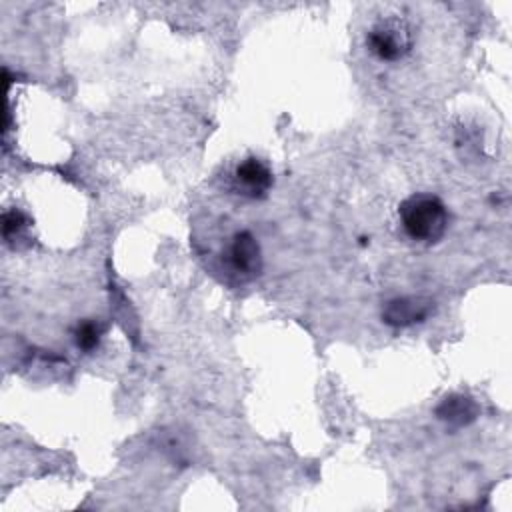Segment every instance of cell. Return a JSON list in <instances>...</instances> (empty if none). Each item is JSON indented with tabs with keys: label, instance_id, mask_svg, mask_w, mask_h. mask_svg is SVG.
I'll return each mask as SVG.
<instances>
[{
	"label": "cell",
	"instance_id": "2",
	"mask_svg": "<svg viewBox=\"0 0 512 512\" xmlns=\"http://www.w3.org/2000/svg\"><path fill=\"white\" fill-rule=\"evenodd\" d=\"M414 38L410 26L398 18L388 16L378 20L366 34L368 50L382 62H398L412 50Z\"/></svg>",
	"mask_w": 512,
	"mask_h": 512
},
{
	"label": "cell",
	"instance_id": "3",
	"mask_svg": "<svg viewBox=\"0 0 512 512\" xmlns=\"http://www.w3.org/2000/svg\"><path fill=\"white\" fill-rule=\"evenodd\" d=\"M226 258L232 272L244 280L256 278L262 272V250L254 234L248 230H238L232 236Z\"/></svg>",
	"mask_w": 512,
	"mask_h": 512
},
{
	"label": "cell",
	"instance_id": "5",
	"mask_svg": "<svg viewBox=\"0 0 512 512\" xmlns=\"http://www.w3.org/2000/svg\"><path fill=\"white\" fill-rule=\"evenodd\" d=\"M434 304L428 298L422 296H398L392 298L384 304L382 308V320L390 326L396 328H404V326H412L418 322H424L430 312H432Z\"/></svg>",
	"mask_w": 512,
	"mask_h": 512
},
{
	"label": "cell",
	"instance_id": "1",
	"mask_svg": "<svg viewBox=\"0 0 512 512\" xmlns=\"http://www.w3.org/2000/svg\"><path fill=\"white\" fill-rule=\"evenodd\" d=\"M404 232L422 244H436L448 228V210L434 194H412L398 206Z\"/></svg>",
	"mask_w": 512,
	"mask_h": 512
},
{
	"label": "cell",
	"instance_id": "8",
	"mask_svg": "<svg viewBox=\"0 0 512 512\" xmlns=\"http://www.w3.org/2000/svg\"><path fill=\"white\" fill-rule=\"evenodd\" d=\"M24 224H26V216L22 212H18V210L4 212V216H2V234H4V238H10L12 234L20 232Z\"/></svg>",
	"mask_w": 512,
	"mask_h": 512
},
{
	"label": "cell",
	"instance_id": "7",
	"mask_svg": "<svg viewBox=\"0 0 512 512\" xmlns=\"http://www.w3.org/2000/svg\"><path fill=\"white\" fill-rule=\"evenodd\" d=\"M100 340H102V326L98 322L86 320L74 328V342L84 352H92L94 348H98Z\"/></svg>",
	"mask_w": 512,
	"mask_h": 512
},
{
	"label": "cell",
	"instance_id": "6",
	"mask_svg": "<svg viewBox=\"0 0 512 512\" xmlns=\"http://www.w3.org/2000/svg\"><path fill=\"white\" fill-rule=\"evenodd\" d=\"M478 412V404L464 394H450L436 408V416L450 426H466L476 420Z\"/></svg>",
	"mask_w": 512,
	"mask_h": 512
},
{
	"label": "cell",
	"instance_id": "4",
	"mask_svg": "<svg viewBox=\"0 0 512 512\" xmlns=\"http://www.w3.org/2000/svg\"><path fill=\"white\" fill-rule=\"evenodd\" d=\"M234 188L238 194L248 198H262L274 184L272 170L256 156H248L234 168Z\"/></svg>",
	"mask_w": 512,
	"mask_h": 512
}]
</instances>
